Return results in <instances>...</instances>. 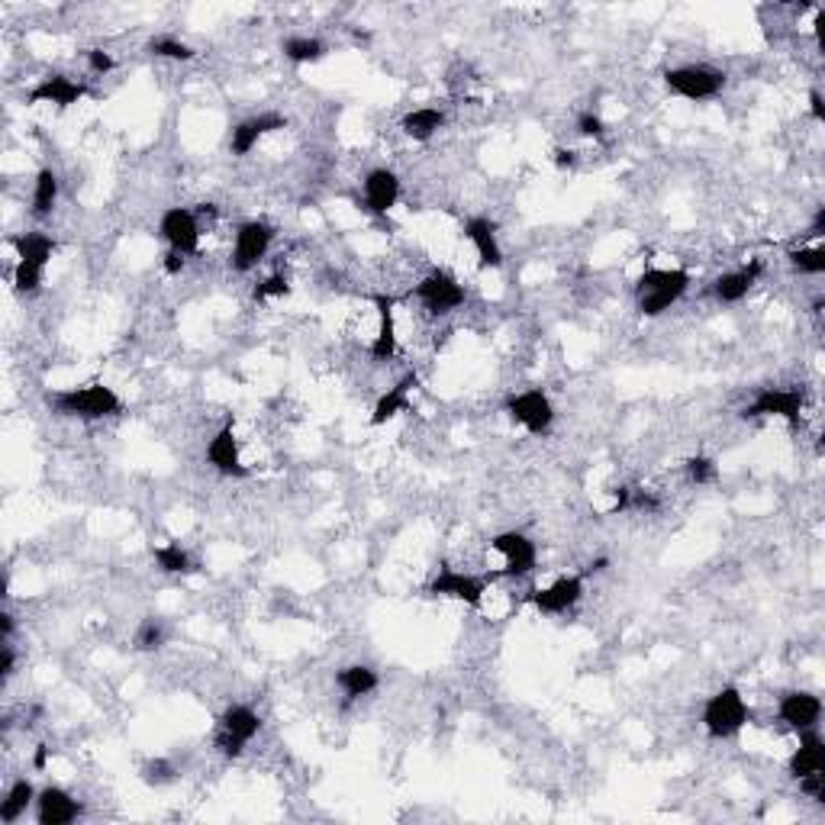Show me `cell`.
<instances>
[{
    "instance_id": "cell-1",
    "label": "cell",
    "mask_w": 825,
    "mask_h": 825,
    "mask_svg": "<svg viewBox=\"0 0 825 825\" xmlns=\"http://www.w3.org/2000/svg\"><path fill=\"white\" fill-rule=\"evenodd\" d=\"M690 284H693V278L687 268H645L632 287L635 310H639V316H645V320L664 316L687 297Z\"/></svg>"
},
{
    "instance_id": "cell-2",
    "label": "cell",
    "mask_w": 825,
    "mask_h": 825,
    "mask_svg": "<svg viewBox=\"0 0 825 825\" xmlns=\"http://www.w3.org/2000/svg\"><path fill=\"white\" fill-rule=\"evenodd\" d=\"M46 403L52 413L68 416V419H84V423H97V419H113L123 416V397L107 384H84V387H65V390H49Z\"/></svg>"
},
{
    "instance_id": "cell-3",
    "label": "cell",
    "mask_w": 825,
    "mask_h": 825,
    "mask_svg": "<svg viewBox=\"0 0 825 825\" xmlns=\"http://www.w3.org/2000/svg\"><path fill=\"white\" fill-rule=\"evenodd\" d=\"M700 722H703V729H706L709 738L726 742V738H735L751 722V706L745 703L742 690L738 687H722L703 703Z\"/></svg>"
},
{
    "instance_id": "cell-4",
    "label": "cell",
    "mask_w": 825,
    "mask_h": 825,
    "mask_svg": "<svg viewBox=\"0 0 825 825\" xmlns=\"http://www.w3.org/2000/svg\"><path fill=\"white\" fill-rule=\"evenodd\" d=\"M258 732H262V716H258L249 703H233V706L223 709L220 719H216L213 745L223 758L236 761L242 751L255 742Z\"/></svg>"
},
{
    "instance_id": "cell-5",
    "label": "cell",
    "mask_w": 825,
    "mask_h": 825,
    "mask_svg": "<svg viewBox=\"0 0 825 825\" xmlns=\"http://www.w3.org/2000/svg\"><path fill=\"white\" fill-rule=\"evenodd\" d=\"M729 75L722 68L713 65H677L664 71V88L671 97L693 100V104H703V100H716L726 91Z\"/></svg>"
},
{
    "instance_id": "cell-6",
    "label": "cell",
    "mask_w": 825,
    "mask_h": 825,
    "mask_svg": "<svg viewBox=\"0 0 825 825\" xmlns=\"http://www.w3.org/2000/svg\"><path fill=\"white\" fill-rule=\"evenodd\" d=\"M413 297L419 300V307H423L432 320H445V316H452L455 310L465 307L468 291L452 271L432 268L426 278L413 287Z\"/></svg>"
},
{
    "instance_id": "cell-7",
    "label": "cell",
    "mask_w": 825,
    "mask_h": 825,
    "mask_svg": "<svg viewBox=\"0 0 825 825\" xmlns=\"http://www.w3.org/2000/svg\"><path fill=\"white\" fill-rule=\"evenodd\" d=\"M503 413L513 419L516 426H523L529 436H548L555 426V403L545 390L532 387V390H519V394H510L503 400Z\"/></svg>"
},
{
    "instance_id": "cell-8",
    "label": "cell",
    "mask_w": 825,
    "mask_h": 825,
    "mask_svg": "<svg viewBox=\"0 0 825 825\" xmlns=\"http://www.w3.org/2000/svg\"><path fill=\"white\" fill-rule=\"evenodd\" d=\"M490 581H494V574H490V577H481V574L458 571V568H452V564H442V568L436 571V577L429 581L426 593H429V597H442V600L465 603V606H471V610H481Z\"/></svg>"
},
{
    "instance_id": "cell-9",
    "label": "cell",
    "mask_w": 825,
    "mask_h": 825,
    "mask_svg": "<svg viewBox=\"0 0 825 825\" xmlns=\"http://www.w3.org/2000/svg\"><path fill=\"white\" fill-rule=\"evenodd\" d=\"M806 394L800 387H761L742 410L745 419H784L787 426H800Z\"/></svg>"
},
{
    "instance_id": "cell-10",
    "label": "cell",
    "mask_w": 825,
    "mask_h": 825,
    "mask_svg": "<svg viewBox=\"0 0 825 825\" xmlns=\"http://www.w3.org/2000/svg\"><path fill=\"white\" fill-rule=\"evenodd\" d=\"M274 242V226L268 220H245L239 223L233 236V252H229V268L236 274H249L265 262Z\"/></svg>"
},
{
    "instance_id": "cell-11",
    "label": "cell",
    "mask_w": 825,
    "mask_h": 825,
    "mask_svg": "<svg viewBox=\"0 0 825 825\" xmlns=\"http://www.w3.org/2000/svg\"><path fill=\"white\" fill-rule=\"evenodd\" d=\"M584 590H587L584 571L581 574H561L548 587H532L523 603L532 606V610L542 613V616H561V613L574 610V606L584 600Z\"/></svg>"
},
{
    "instance_id": "cell-12",
    "label": "cell",
    "mask_w": 825,
    "mask_h": 825,
    "mask_svg": "<svg viewBox=\"0 0 825 825\" xmlns=\"http://www.w3.org/2000/svg\"><path fill=\"white\" fill-rule=\"evenodd\" d=\"M490 548L503 558V571H497L494 577H510V581H523L535 571V564H539V545H535L526 532L519 529H506V532H497L494 539H490Z\"/></svg>"
},
{
    "instance_id": "cell-13",
    "label": "cell",
    "mask_w": 825,
    "mask_h": 825,
    "mask_svg": "<svg viewBox=\"0 0 825 825\" xmlns=\"http://www.w3.org/2000/svg\"><path fill=\"white\" fill-rule=\"evenodd\" d=\"M158 236L165 239L171 252H181L184 258H194L200 252V216L191 207H168L158 216Z\"/></svg>"
},
{
    "instance_id": "cell-14",
    "label": "cell",
    "mask_w": 825,
    "mask_h": 825,
    "mask_svg": "<svg viewBox=\"0 0 825 825\" xmlns=\"http://www.w3.org/2000/svg\"><path fill=\"white\" fill-rule=\"evenodd\" d=\"M207 465L220 477H249V465L242 461V445L236 439V416H226L223 426L207 442Z\"/></svg>"
},
{
    "instance_id": "cell-15",
    "label": "cell",
    "mask_w": 825,
    "mask_h": 825,
    "mask_svg": "<svg viewBox=\"0 0 825 825\" xmlns=\"http://www.w3.org/2000/svg\"><path fill=\"white\" fill-rule=\"evenodd\" d=\"M84 97H91V88L84 81H75L62 75V71H49L39 84H33L30 94H26V104L39 107V104H52L55 110H68L81 104Z\"/></svg>"
},
{
    "instance_id": "cell-16",
    "label": "cell",
    "mask_w": 825,
    "mask_h": 825,
    "mask_svg": "<svg viewBox=\"0 0 825 825\" xmlns=\"http://www.w3.org/2000/svg\"><path fill=\"white\" fill-rule=\"evenodd\" d=\"M777 719L784 722L790 732H806L819 729L822 722V700L813 690H787L777 697Z\"/></svg>"
},
{
    "instance_id": "cell-17",
    "label": "cell",
    "mask_w": 825,
    "mask_h": 825,
    "mask_svg": "<svg viewBox=\"0 0 825 825\" xmlns=\"http://www.w3.org/2000/svg\"><path fill=\"white\" fill-rule=\"evenodd\" d=\"M33 813H36L39 825H71V822H78L84 816V803L78 800L75 793H68L65 787L49 784V787L39 790Z\"/></svg>"
},
{
    "instance_id": "cell-18",
    "label": "cell",
    "mask_w": 825,
    "mask_h": 825,
    "mask_svg": "<svg viewBox=\"0 0 825 825\" xmlns=\"http://www.w3.org/2000/svg\"><path fill=\"white\" fill-rule=\"evenodd\" d=\"M281 129H287L284 113H274V110L255 113V117L233 126V133H229V152H233L236 158L252 155L258 142H262L265 136H271V133H281Z\"/></svg>"
},
{
    "instance_id": "cell-19",
    "label": "cell",
    "mask_w": 825,
    "mask_h": 825,
    "mask_svg": "<svg viewBox=\"0 0 825 825\" xmlns=\"http://www.w3.org/2000/svg\"><path fill=\"white\" fill-rule=\"evenodd\" d=\"M361 200L365 210L374 216H387L400 204V178L390 168H371L365 181H361Z\"/></svg>"
},
{
    "instance_id": "cell-20",
    "label": "cell",
    "mask_w": 825,
    "mask_h": 825,
    "mask_svg": "<svg viewBox=\"0 0 825 825\" xmlns=\"http://www.w3.org/2000/svg\"><path fill=\"white\" fill-rule=\"evenodd\" d=\"M761 274H764V262L761 258H755V262H748L742 268H732V271H722L719 278H713V284H709V294H713L716 303H726V307H732V303H742L751 294V287L758 284Z\"/></svg>"
},
{
    "instance_id": "cell-21",
    "label": "cell",
    "mask_w": 825,
    "mask_h": 825,
    "mask_svg": "<svg viewBox=\"0 0 825 825\" xmlns=\"http://www.w3.org/2000/svg\"><path fill=\"white\" fill-rule=\"evenodd\" d=\"M374 310H378V332H374L368 355L374 365H387L397 358V300L390 294H374Z\"/></svg>"
},
{
    "instance_id": "cell-22",
    "label": "cell",
    "mask_w": 825,
    "mask_h": 825,
    "mask_svg": "<svg viewBox=\"0 0 825 825\" xmlns=\"http://www.w3.org/2000/svg\"><path fill=\"white\" fill-rule=\"evenodd\" d=\"M461 233H465V239L474 245L477 265H481L484 271L503 268V249H500L497 223L494 220H487V216H468L465 226H461Z\"/></svg>"
},
{
    "instance_id": "cell-23",
    "label": "cell",
    "mask_w": 825,
    "mask_h": 825,
    "mask_svg": "<svg viewBox=\"0 0 825 825\" xmlns=\"http://www.w3.org/2000/svg\"><path fill=\"white\" fill-rule=\"evenodd\" d=\"M787 774L793 780L813 777V774H825V742L819 729H806L800 732V745L793 748V755L787 758Z\"/></svg>"
},
{
    "instance_id": "cell-24",
    "label": "cell",
    "mask_w": 825,
    "mask_h": 825,
    "mask_svg": "<svg viewBox=\"0 0 825 825\" xmlns=\"http://www.w3.org/2000/svg\"><path fill=\"white\" fill-rule=\"evenodd\" d=\"M419 384H423L419 371H407L394 387H387L384 394L378 397V403H374V410H371V426H384L394 416L407 413L410 410V394Z\"/></svg>"
},
{
    "instance_id": "cell-25",
    "label": "cell",
    "mask_w": 825,
    "mask_h": 825,
    "mask_svg": "<svg viewBox=\"0 0 825 825\" xmlns=\"http://www.w3.org/2000/svg\"><path fill=\"white\" fill-rule=\"evenodd\" d=\"M7 245L13 252H17V262H26L33 268H42L46 271L55 249H59V242H55L49 233H39V229H30V233H17V236H7Z\"/></svg>"
},
{
    "instance_id": "cell-26",
    "label": "cell",
    "mask_w": 825,
    "mask_h": 825,
    "mask_svg": "<svg viewBox=\"0 0 825 825\" xmlns=\"http://www.w3.org/2000/svg\"><path fill=\"white\" fill-rule=\"evenodd\" d=\"M381 684L378 671L371 668V664H345V668L336 671V687L342 690L345 700H361L374 693Z\"/></svg>"
},
{
    "instance_id": "cell-27",
    "label": "cell",
    "mask_w": 825,
    "mask_h": 825,
    "mask_svg": "<svg viewBox=\"0 0 825 825\" xmlns=\"http://www.w3.org/2000/svg\"><path fill=\"white\" fill-rule=\"evenodd\" d=\"M36 796H39V790L33 787L30 777L13 780L7 796L0 800V822H4V825H17L36 806Z\"/></svg>"
},
{
    "instance_id": "cell-28",
    "label": "cell",
    "mask_w": 825,
    "mask_h": 825,
    "mask_svg": "<svg viewBox=\"0 0 825 825\" xmlns=\"http://www.w3.org/2000/svg\"><path fill=\"white\" fill-rule=\"evenodd\" d=\"M442 126H445V110L439 107H416L400 120L403 136L413 142H429L432 136H439Z\"/></svg>"
},
{
    "instance_id": "cell-29",
    "label": "cell",
    "mask_w": 825,
    "mask_h": 825,
    "mask_svg": "<svg viewBox=\"0 0 825 825\" xmlns=\"http://www.w3.org/2000/svg\"><path fill=\"white\" fill-rule=\"evenodd\" d=\"M281 52H284V59L303 68V65H316V62H323L326 55H329V42H323L320 36H287L281 42Z\"/></svg>"
},
{
    "instance_id": "cell-30",
    "label": "cell",
    "mask_w": 825,
    "mask_h": 825,
    "mask_svg": "<svg viewBox=\"0 0 825 825\" xmlns=\"http://www.w3.org/2000/svg\"><path fill=\"white\" fill-rule=\"evenodd\" d=\"M55 204H59V175L52 168H39L33 178V197H30V213L36 220L52 216Z\"/></svg>"
},
{
    "instance_id": "cell-31",
    "label": "cell",
    "mask_w": 825,
    "mask_h": 825,
    "mask_svg": "<svg viewBox=\"0 0 825 825\" xmlns=\"http://www.w3.org/2000/svg\"><path fill=\"white\" fill-rule=\"evenodd\" d=\"M152 558L158 564V571L162 574H197L200 564L191 558L187 548H181L178 542H168V545H155L152 548Z\"/></svg>"
},
{
    "instance_id": "cell-32",
    "label": "cell",
    "mask_w": 825,
    "mask_h": 825,
    "mask_svg": "<svg viewBox=\"0 0 825 825\" xmlns=\"http://www.w3.org/2000/svg\"><path fill=\"white\" fill-rule=\"evenodd\" d=\"M146 52L152 55V59H168V62H191L197 59V52L194 46H187L184 39L178 36H171V33H158L146 42Z\"/></svg>"
},
{
    "instance_id": "cell-33",
    "label": "cell",
    "mask_w": 825,
    "mask_h": 825,
    "mask_svg": "<svg viewBox=\"0 0 825 825\" xmlns=\"http://www.w3.org/2000/svg\"><path fill=\"white\" fill-rule=\"evenodd\" d=\"M787 265L796 274H809V278H819L825 271V245H806V249L787 252Z\"/></svg>"
},
{
    "instance_id": "cell-34",
    "label": "cell",
    "mask_w": 825,
    "mask_h": 825,
    "mask_svg": "<svg viewBox=\"0 0 825 825\" xmlns=\"http://www.w3.org/2000/svg\"><path fill=\"white\" fill-rule=\"evenodd\" d=\"M168 642V629H165V622L162 619H155V616H146L136 626V635H133V648L136 651H158V648H165Z\"/></svg>"
},
{
    "instance_id": "cell-35",
    "label": "cell",
    "mask_w": 825,
    "mask_h": 825,
    "mask_svg": "<svg viewBox=\"0 0 825 825\" xmlns=\"http://www.w3.org/2000/svg\"><path fill=\"white\" fill-rule=\"evenodd\" d=\"M684 474L693 487H706V484L719 481V465H716V458H709V455H690L684 461Z\"/></svg>"
},
{
    "instance_id": "cell-36",
    "label": "cell",
    "mask_w": 825,
    "mask_h": 825,
    "mask_svg": "<svg viewBox=\"0 0 825 825\" xmlns=\"http://www.w3.org/2000/svg\"><path fill=\"white\" fill-rule=\"evenodd\" d=\"M291 278H287L284 271H274L268 274V278L262 284H255V291H252V300L255 303H265V300H284V297H291Z\"/></svg>"
},
{
    "instance_id": "cell-37",
    "label": "cell",
    "mask_w": 825,
    "mask_h": 825,
    "mask_svg": "<svg viewBox=\"0 0 825 825\" xmlns=\"http://www.w3.org/2000/svg\"><path fill=\"white\" fill-rule=\"evenodd\" d=\"M42 278H46V271L42 268H33L26 262H17L13 265V291L23 294V297H33L42 291Z\"/></svg>"
},
{
    "instance_id": "cell-38",
    "label": "cell",
    "mask_w": 825,
    "mask_h": 825,
    "mask_svg": "<svg viewBox=\"0 0 825 825\" xmlns=\"http://www.w3.org/2000/svg\"><path fill=\"white\" fill-rule=\"evenodd\" d=\"M142 780H146L149 787H168L178 780V767L168 758H149L142 764Z\"/></svg>"
},
{
    "instance_id": "cell-39",
    "label": "cell",
    "mask_w": 825,
    "mask_h": 825,
    "mask_svg": "<svg viewBox=\"0 0 825 825\" xmlns=\"http://www.w3.org/2000/svg\"><path fill=\"white\" fill-rule=\"evenodd\" d=\"M574 129L581 133L584 139H593V142H600L606 136V123L600 113H593V110H581L574 117Z\"/></svg>"
},
{
    "instance_id": "cell-40",
    "label": "cell",
    "mask_w": 825,
    "mask_h": 825,
    "mask_svg": "<svg viewBox=\"0 0 825 825\" xmlns=\"http://www.w3.org/2000/svg\"><path fill=\"white\" fill-rule=\"evenodd\" d=\"M84 65H88L91 75L104 78V75H110L113 68H117V59H113V55L104 52V49H84Z\"/></svg>"
},
{
    "instance_id": "cell-41",
    "label": "cell",
    "mask_w": 825,
    "mask_h": 825,
    "mask_svg": "<svg viewBox=\"0 0 825 825\" xmlns=\"http://www.w3.org/2000/svg\"><path fill=\"white\" fill-rule=\"evenodd\" d=\"M661 510V497H655L645 487H632L629 490V513H658Z\"/></svg>"
},
{
    "instance_id": "cell-42",
    "label": "cell",
    "mask_w": 825,
    "mask_h": 825,
    "mask_svg": "<svg viewBox=\"0 0 825 825\" xmlns=\"http://www.w3.org/2000/svg\"><path fill=\"white\" fill-rule=\"evenodd\" d=\"M800 784V790L809 796V800H816V803H825V774H813V777H803V780H796Z\"/></svg>"
},
{
    "instance_id": "cell-43",
    "label": "cell",
    "mask_w": 825,
    "mask_h": 825,
    "mask_svg": "<svg viewBox=\"0 0 825 825\" xmlns=\"http://www.w3.org/2000/svg\"><path fill=\"white\" fill-rule=\"evenodd\" d=\"M0 674H4V680H10L13 674H17V648H13L10 642L0 645Z\"/></svg>"
},
{
    "instance_id": "cell-44",
    "label": "cell",
    "mask_w": 825,
    "mask_h": 825,
    "mask_svg": "<svg viewBox=\"0 0 825 825\" xmlns=\"http://www.w3.org/2000/svg\"><path fill=\"white\" fill-rule=\"evenodd\" d=\"M552 162H555V168H558V171H574V168H577V152H574V149H564V146H558V149L552 152Z\"/></svg>"
},
{
    "instance_id": "cell-45",
    "label": "cell",
    "mask_w": 825,
    "mask_h": 825,
    "mask_svg": "<svg viewBox=\"0 0 825 825\" xmlns=\"http://www.w3.org/2000/svg\"><path fill=\"white\" fill-rule=\"evenodd\" d=\"M184 265H187V258L181 255V252H165V262H162V268H165V274L168 278H178V274L184 271Z\"/></svg>"
},
{
    "instance_id": "cell-46",
    "label": "cell",
    "mask_w": 825,
    "mask_h": 825,
    "mask_svg": "<svg viewBox=\"0 0 825 825\" xmlns=\"http://www.w3.org/2000/svg\"><path fill=\"white\" fill-rule=\"evenodd\" d=\"M629 490H632V487H626V484H622V487H616V490H613V494H616V503L610 506V513H606V516H619V513H629Z\"/></svg>"
},
{
    "instance_id": "cell-47",
    "label": "cell",
    "mask_w": 825,
    "mask_h": 825,
    "mask_svg": "<svg viewBox=\"0 0 825 825\" xmlns=\"http://www.w3.org/2000/svg\"><path fill=\"white\" fill-rule=\"evenodd\" d=\"M809 113H813L816 123H825V104L819 91H809Z\"/></svg>"
},
{
    "instance_id": "cell-48",
    "label": "cell",
    "mask_w": 825,
    "mask_h": 825,
    "mask_svg": "<svg viewBox=\"0 0 825 825\" xmlns=\"http://www.w3.org/2000/svg\"><path fill=\"white\" fill-rule=\"evenodd\" d=\"M809 236H813V239H822V236H825V207H816L813 223H809Z\"/></svg>"
},
{
    "instance_id": "cell-49",
    "label": "cell",
    "mask_w": 825,
    "mask_h": 825,
    "mask_svg": "<svg viewBox=\"0 0 825 825\" xmlns=\"http://www.w3.org/2000/svg\"><path fill=\"white\" fill-rule=\"evenodd\" d=\"M13 629H17L13 613H0V642H10L13 639Z\"/></svg>"
},
{
    "instance_id": "cell-50",
    "label": "cell",
    "mask_w": 825,
    "mask_h": 825,
    "mask_svg": "<svg viewBox=\"0 0 825 825\" xmlns=\"http://www.w3.org/2000/svg\"><path fill=\"white\" fill-rule=\"evenodd\" d=\"M606 568H610V558H593L587 568H584V577H593V574H603Z\"/></svg>"
},
{
    "instance_id": "cell-51",
    "label": "cell",
    "mask_w": 825,
    "mask_h": 825,
    "mask_svg": "<svg viewBox=\"0 0 825 825\" xmlns=\"http://www.w3.org/2000/svg\"><path fill=\"white\" fill-rule=\"evenodd\" d=\"M46 761H49V748H46V745H39V748H36V755H33V767H36V771H42V767H46Z\"/></svg>"
}]
</instances>
